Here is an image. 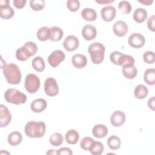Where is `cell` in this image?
<instances>
[{
    "label": "cell",
    "instance_id": "cell-15",
    "mask_svg": "<svg viewBox=\"0 0 155 155\" xmlns=\"http://www.w3.org/2000/svg\"><path fill=\"white\" fill-rule=\"evenodd\" d=\"M128 27L127 23L124 21L116 22L113 26V31L115 35L119 37L124 36L128 32Z\"/></svg>",
    "mask_w": 155,
    "mask_h": 155
},
{
    "label": "cell",
    "instance_id": "cell-37",
    "mask_svg": "<svg viewBox=\"0 0 155 155\" xmlns=\"http://www.w3.org/2000/svg\"><path fill=\"white\" fill-rule=\"evenodd\" d=\"M66 4L67 8L72 12L78 11L80 7V2L78 0H68Z\"/></svg>",
    "mask_w": 155,
    "mask_h": 155
},
{
    "label": "cell",
    "instance_id": "cell-9",
    "mask_svg": "<svg viewBox=\"0 0 155 155\" xmlns=\"http://www.w3.org/2000/svg\"><path fill=\"white\" fill-rule=\"evenodd\" d=\"M8 0L0 1V17L2 19H8L12 18L15 15L13 8L9 5Z\"/></svg>",
    "mask_w": 155,
    "mask_h": 155
},
{
    "label": "cell",
    "instance_id": "cell-6",
    "mask_svg": "<svg viewBox=\"0 0 155 155\" xmlns=\"http://www.w3.org/2000/svg\"><path fill=\"white\" fill-rule=\"evenodd\" d=\"M40 79L35 74H28L25 79L24 87L29 93H36L40 87Z\"/></svg>",
    "mask_w": 155,
    "mask_h": 155
},
{
    "label": "cell",
    "instance_id": "cell-17",
    "mask_svg": "<svg viewBox=\"0 0 155 155\" xmlns=\"http://www.w3.org/2000/svg\"><path fill=\"white\" fill-rule=\"evenodd\" d=\"M47 101L42 98H39L34 100L31 105V110L35 113H41L44 111L47 108Z\"/></svg>",
    "mask_w": 155,
    "mask_h": 155
},
{
    "label": "cell",
    "instance_id": "cell-46",
    "mask_svg": "<svg viewBox=\"0 0 155 155\" xmlns=\"http://www.w3.org/2000/svg\"><path fill=\"white\" fill-rule=\"evenodd\" d=\"M46 154L48 155V154H56V150H49L47 153Z\"/></svg>",
    "mask_w": 155,
    "mask_h": 155
},
{
    "label": "cell",
    "instance_id": "cell-2",
    "mask_svg": "<svg viewBox=\"0 0 155 155\" xmlns=\"http://www.w3.org/2000/svg\"><path fill=\"white\" fill-rule=\"evenodd\" d=\"M45 124L42 121H29L24 127L25 134L31 138L42 137L45 134Z\"/></svg>",
    "mask_w": 155,
    "mask_h": 155
},
{
    "label": "cell",
    "instance_id": "cell-31",
    "mask_svg": "<svg viewBox=\"0 0 155 155\" xmlns=\"http://www.w3.org/2000/svg\"><path fill=\"white\" fill-rule=\"evenodd\" d=\"M50 29L47 27H42L37 31L36 36L38 39L41 41H45L50 39Z\"/></svg>",
    "mask_w": 155,
    "mask_h": 155
},
{
    "label": "cell",
    "instance_id": "cell-39",
    "mask_svg": "<svg viewBox=\"0 0 155 155\" xmlns=\"http://www.w3.org/2000/svg\"><path fill=\"white\" fill-rule=\"evenodd\" d=\"M15 56L16 58L19 61H25L29 58V57L26 54V53L24 51L22 47L17 49V50L16 51Z\"/></svg>",
    "mask_w": 155,
    "mask_h": 155
},
{
    "label": "cell",
    "instance_id": "cell-10",
    "mask_svg": "<svg viewBox=\"0 0 155 155\" xmlns=\"http://www.w3.org/2000/svg\"><path fill=\"white\" fill-rule=\"evenodd\" d=\"M128 42L130 47L134 48H139L144 45L145 39L142 35L139 33H134L129 36Z\"/></svg>",
    "mask_w": 155,
    "mask_h": 155
},
{
    "label": "cell",
    "instance_id": "cell-28",
    "mask_svg": "<svg viewBox=\"0 0 155 155\" xmlns=\"http://www.w3.org/2000/svg\"><path fill=\"white\" fill-rule=\"evenodd\" d=\"M22 48L29 58L35 55L38 51V47L36 44L31 41L25 42L22 46Z\"/></svg>",
    "mask_w": 155,
    "mask_h": 155
},
{
    "label": "cell",
    "instance_id": "cell-26",
    "mask_svg": "<svg viewBox=\"0 0 155 155\" xmlns=\"http://www.w3.org/2000/svg\"><path fill=\"white\" fill-rule=\"evenodd\" d=\"M50 40H51V41H59L61 40L64 35V32H63V30L60 27L54 26L50 28Z\"/></svg>",
    "mask_w": 155,
    "mask_h": 155
},
{
    "label": "cell",
    "instance_id": "cell-13",
    "mask_svg": "<svg viewBox=\"0 0 155 155\" xmlns=\"http://www.w3.org/2000/svg\"><path fill=\"white\" fill-rule=\"evenodd\" d=\"M116 15V10L115 8L109 5L103 7L101 10V15L102 19L105 22H110L113 21Z\"/></svg>",
    "mask_w": 155,
    "mask_h": 155
},
{
    "label": "cell",
    "instance_id": "cell-34",
    "mask_svg": "<svg viewBox=\"0 0 155 155\" xmlns=\"http://www.w3.org/2000/svg\"><path fill=\"white\" fill-rule=\"evenodd\" d=\"M118 8L124 14H129L132 9L130 3L127 1H122L118 4Z\"/></svg>",
    "mask_w": 155,
    "mask_h": 155
},
{
    "label": "cell",
    "instance_id": "cell-29",
    "mask_svg": "<svg viewBox=\"0 0 155 155\" xmlns=\"http://www.w3.org/2000/svg\"><path fill=\"white\" fill-rule=\"evenodd\" d=\"M33 68L38 72H42L45 68V64L43 58L41 56H36L31 62Z\"/></svg>",
    "mask_w": 155,
    "mask_h": 155
},
{
    "label": "cell",
    "instance_id": "cell-45",
    "mask_svg": "<svg viewBox=\"0 0 155 155\" xmlns=\"http://www.w3.org/2000/svg\"><path fill=\"white\" fill-rule=\"evenodd\" d=\"M114 1V0H112V1H111V0H96V1H95L96 2H97L98 4H101L112 3Z\"/></svg>",
    "mask_w": 155,
    "mask_h": 155
},
{
    "label": "cell",
    "instance_id": "cell-38",
    "mask_svg": "<svg viewBox=\"0 0 155 155\" xmlns=\"http://www.w3.org/2000/svg\"><path fill=\"white\" fill-rule=\"evenodd\" d=\"M143 61L148 64H152L155 61L154 53L151 51H147L143 54Z\"/></svg>",
    "mask_w": 155,
    "mask_h": 155
},
{
    "label": "cell",
    "instance_id": "cell-7",
    "mask_svg": "<svg viewBox=\"0 0 155 155\" xmlns=\"http://www.w3.org/2000/svg\"><path fill=\"white\" fill-rule=\"evenodd\" d=\"M59 90V86L54 78L50 77L45 79L44 82V91L47 96L50 97L55 96L58 94Z\"/></svg>",
    "mask_w": 155,
    "mask_h": 155
},
{
    "label": "cell",
    "instance_id": "cell-20",
    "mask_svg": "<svg viewBox=\"0 0 155 155\" xmlns=\"http://www.w3.org/2000/svg\"><path fill=\"white\" fill-rule=\"evenodd\" d=\"M122 72L123 75L127 79H134L137 74V70L134 65L127 64L122 66Z\"/></svg>",
    "mask_w": 155,
    "mask_h": 155
},
{
    "label": "cell",
    "instance_id": "cell-25",
    "mask_svg": "<svg viewBox=\"0 0 155 155\" xmlns=\"http://www.w3.org/2000/svg\"><path fill=\"white\" fill-rule=\"evenodd\" d=\"M148 13L146 10L143 8H138L134 12L133 18L134 21L137 23H142L147 19Z\"/></svg>",
    "mask_w": 155,
    "mask_h": 155
},
{
    "label": "cell",
    "instance_id": "cell-18",
    "mask_svg": "<svg viewBox=\"0 0 155 155\" xmlns=\"http://www.w3.org/2000/svg\"><path fill=\"white\" fill-rule=\"evenodd\" d=\"M108 128L104 124H97L94 125L92 129V134L96 138L105 137L108 134Z\"/></svg>",
    "mask_w": 155,
    "mask_h": 155
},
{
    "label": "cell",
    "instance_id": "cell-30",
    "mask_svg": "<svg viewBox=\"0 0 155 155\" xmlns=\"http://www.w3.org/2000/svg\"><path fill=\"white\" fill-rule=\"evenodd\" d=\"M104 150V147L103 144L99 141H93L89 148V151L93 155H100Z\"/></svg>",
    "mask_w": 155,
    "mask_h": 155
},
{
    "label": "cell",
    "instance_id": "cell-4",
    "mask_svg": "<svg viewBox=\"0 0 155 155\" xmlns=\"http://www.w3.org/2000/svg\"><path fill=\"white\" fill-rule=\"evenodd\" d=\"M4 99L8 102L15 105L25 104L27 101V96L16 88L7 89L4 93Z\"/></svg>",
    "mask_w": 155,
    "mask_h": 155
},
{
    "label": "cell",
    "instance_id": "cell-43",
    "mask_svg": "<svg viewBox=\"0 0 155 155\" xmlns=\"http://www.w3.org/2000/svg\"><path fill=\"white\" fill-rule=\"evenodd\" d=\"M154 103H155L154 96H153L151 98H150L148 101V102H147V105H148V108L150 109H151V110H153V111L154 110V107H155Z\"/></svg>",
    "mask_w": 155,
    "mask_h": 155
},
{
    "label": "cell",
    "instance_id": "cell-1",
    "mask_svg": "<svg viewBox=\"0 0 155 155\" xmlns=\"http://www.w3.org/2000/svg\"><path fill=\"white\" fill-rule=\"evenodd\" d=\"M1 68L3 70L4 76L8 84L13 85L19 84L21 81V73L19 67L15 64H4L1 65Z\"/></svg>",
    "mask_w": 155,
    "mask_h": 155
},
{
    "label": "cell",
    "instance_id": "cell-33",
    "mask_svg": "<svg viewBox=\"0 0 155 155\" xmlns=\"http://www.w3.org/2000/svg\"><path fill=\"white\" fill-rule=\"evenodd\" d=\"M63 140V136L60 133H54L52 134L49 138L50 144L54 147H58L61 145L62 143Z\"/></svg>",
    "mask_w": 155,
    "mask_h": 155
},
{
    "label": "cell",
    "instance_id": "cell-23",
    "mask_svg": "<svg viewBox=\"0 0 155 155\" xmlns=\"http://www.w3.org/2000/svg\"><path fill=\"white\" fill-rule=\"evenodd\" d=\"M65 138L67 143L71 145H74L79 140V134L76 130L71 129L67 131L65 134Z\"/></svg>",
    "mask_w": 155,
    "mask_h": 155
},
{
    "label": "cell",
    "instance_id": "cell-16",
    "mask_svg": "<svg viewBox=\"0 0 155 155\" xmlns=\"http://www.w3.org/2000/svg\"><path fill=\"white\" fill-rule=\"evenodd\" d=\"M97 35L96 28L90 24L85 25L82 30V35L83 38L87 41H91L94 39Z\"/></svg>",
    "mask_w": 155,
    "mask_h": 155
},
{
    "label": "cell",
    "instance_id": "cell-40",
    "mask_svg": "<svg viewBox=\"0 0 155 155\" xmlns=\"http://www.w3.org/2000/svg\"><path fill=\"white\" fill-rule=\"evenodd\" d=\"M147 27L152 31H155V16L154 15L150 16L147 20Z\"/></svg>",
    "mask_w": 155,
    "mask_h": 155
},
{
    "label": "cell",
    "instance_id": "cell-27",
    "mask_svg": "<svg viewBox=\"0 0 155 155\" xmlns=\"http://www.w3.org/2000/svg\"><path fill=\"white\" fill-rule=\"evenodd\" d=\"M143 80L150 85H153L155 84V70L153 68L147 69L143 74Z\"/></svg>",
    "mask_w": 155,
    "mask_h": 155
},
{
    "label": "cell",
    "instance_id": "cell-36",
    "mask_svg": "<svg viewBox=\"0 0 155 155\" xmlns=\"http://www.w3.org/2000/svg\"><path fill=\"white\" fill-rule=\"evenodd\" d=\"M93 141H94V139L90 137H84L81 140L80 147L82 150L85 151H88L90 147L91 146Z\"/></svg>",
    "mask_w": 155,
    "mask_h": 155
},
{
    "label": "cell",
    "instance_id": "cell-8",
    "mask_svg": "<svg viewBox=\"0 0 155 155\" xmlns=\"http://www.w3.org/2000/svg\"><path fill=\"white\" fill-rule=\"evenodd\" d=\"M65 53L60 50H56L53 51L48 56L47 61L50 66L54 68L58 67L65 59Z\"/></svg>",
    "mask_w": 155,
    "mask_h": 155
},
{
    "label": "cell",
    "instance_id": "cell-22",
    "mask_svg": "<svg viewBox=\"0 0 155 155\" xmlns=\"http://www.w3.org/2000/svg\"><path fill=\"white\" fill-rule=\"evenodd\" d=\"M148 94V88L143 84L137 85L134 90V95L136 99H143L145 98Z\"/></svg>",
    "mask_w": 155,
    "mask_h": 155
},
{
    "label": "cell",
    "instance_id": "cell-41",
    "mask_svg": "<svg viewBox=\"0 0 155 155\" xmlns=\"http://www.w3.org/2000/svg\"><path fill=\"white\" fill-rule=\"evenodd\" d=\"M56 154L71 155V154H73V152H72L71 150L68 147H62V148H61L59 150H56Z\"/></svg>",
    "mask_w": 155,
    "mask_h": 155
},
{
    "label": "cell",
    "instance_id": "cell-14",
    "mask_svg": "<svg viewBox=\"0 0 155 155\" xmlns=\"http://www.w3.org/2000/svg\"><path fill=\"white\" fill-rule=\"evenodd\" d=\"M125 114L122 111H115L110 116V122L115 127H119L125 123Z\"/></svg>",
    "mask_w": 155,
    "mask_h": 155
},
{
    "label": "cell",
    "instance_id": "cell-19",
    "mask_svg": "<svg viewBox=\"0 0 155 155\" xmlns=\"http://www.w3.org/2000/svg\"><path fill=\"white\" fill-rule=\"evenodd\" d=\"M71 63L76 68H82L85 67L87 64V59L86 56L82 54H76L73 56L71 58Z\"/></svg>",
    "mask_w": 155,
    "mask_h": 155
},
{
    "label": "cell",
    "instance_id": "cell-11",
    "mask_svg": "<svg viewBox=\"0 0 155 155\" xmlns=\"http://www.w3.org/2000/svg\"><path fill=\"white\" fill-rule=\"evenodd\" d=\"M12 114L8 108L2 105H0V127L4 128L7 127L11 122Z\"/></svg>",
    "mask_w": 155,
    "mask_h": 155
},
{
    "label": "cell",
    "instance_id": "cell-24",
    "mask_svg": "<svg viewBox=\"0 0 155 155\" xmlns=\"http://www.w3.org/2000/svg\"><path fill=\"white\" fill-rule=\"evenodd\" d=\"M81 16L87 21H94L97 18V13L96 11L90 8H85L81 12Z\"/></svg>",
    "mask_w": 155,
    "mask_h": 155
},
{
    "label": "cell",
    "instance_id": "cell-5",
    "mask_svg": "<svg viewBox=\"0 0 155 155\" xmlns=\"http://www.w3.org/2000/svg\"><path fill=\"white\" fill-rule=\"evenodd\" d=\"M110 60L113 64L119 66L127 64L134 65V59L132 56L125 54L117 51L110 53Z\"/></svg>",
    "mask_w": 155,
    "mask_h": 155
},
{
    "label": "cell",
    "instance_id": "cell-3",
    "mask_svg": "<svg viewBox=\"0 0 155 155\" xmlns=\"http://www.w3.org/2000/svg\"><path fill=\"white\" fill-rule=\"evenodd\" d=\"M92 62L94 64H100L104 59L105 47L100 42L91 44L88 49Z\"/></svg>",
    "mask_w": 155,
    "mask_h": 155
},
{
    "label": "cell",
    "instance_id": "cell-42",
    "mask_svg": "<svg viewBox=\"0 0 155 155\" xmlns=\"http://www.w3.org/2000/svg\"><path fill=\"white\" fill-rule=\"evenodd\" d=\"M27 1L26 0H14L13 1V5L18 8L21 9L26 4Z\"/></svg>",
    "mask_w": 155,
    "mask_h": 155
},
{
    "label": "cell",
    "instance_id": "cell-12",
    "mask_svg": "<svg viewBox=\"0 0 155 155\" xmlns=\"http://www.w3.org/2000/svg\"><path fill=\"white\" fill-rule=\"evenodd\" d=\"M79 45V39L73 35H69L65 38L63 42L64 48L68 51L76 50Z\"/></svg>",
    "mask_w": 155,
    "mask_h": 155
},
{
    "label": "cell",
    "instance_id": "cell-44",
    "mask_svg": "<svg viewBox=\"0 0 155 155\" xmlns=\"http://www.w3.org/2000/svg\"><path fill=\"white\" fill-rule=\"evenodd\" d=\"M137 1L141 4H143L145 5H150L153 2V0H138Z\"/></svg>",
    "mask_w": 155,
    "mask_h": 155
},
{
    "label": "cell",
    "instance_id": "cell-35",
    "mask_svg": "<svg viewBox=\"0 0 155 155\" xmlns=\"http://www.w3.org/2000/svg\"><path fill=\"white\" fill-rule=\"evenodd\" d=\"M30 6L34 11H40L45 7V1L43 0H31L30 1Z\"/></svg>",
    "mask_w": 155,
    "mask_h": 155
},
{
    "label": "cell",
    "instance_id": "cell-21",
    "mask_svg": "<svg viewBox=\"0 0 155 155\" xmlns=\"http://www.w3.org/2000/svg\"><path fill=\"white\" fill-rule=\"evenodd\" d=\"M22 136L19 131H15L10 133L7 137L8 143L12 146H16L21 143Z\"/></svg>",
    "mask_w": 155,
    "mask_h": 155
},
{
    "label": "cell",
    "instance_id": "cell-32",
    "mask_svg": "<svg viewBox=\"0 0 155 155\" xmlns=\"http://www.w3.org/2000/svg\"><path fill=\"white\" fill-rule=\"evenodd\" d=\"M107 145L111 150H116L120 148L121 142L119 137L115 135H113L108 138Z\"/></svg>",
    "mask_w": 155,
    "mask_h": 155
}]
</instances>
